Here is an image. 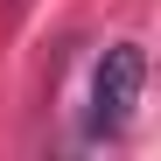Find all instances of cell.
<instances>
[{
    "mask_svg": "<svg viewBox=\"0 0 161 161\" xmlns=\"http://www.w3.org/2000/svg\"><path fill=\"white\" fill-rule=\"evenodd\" d=\"M7 7H21V0H7Z\"/></svg>",
    "mask_w": 161,
    "mask_h": 161,
    "instance_id": "7a4b0ae2",
    "label": "cell"
},
{
    "mask_svg": "<svg viewBox=\"0 0 161 161\" xmlns=\"http://www.w3.org/2000/svg\"><path fill=\"white\" fill-rule=\"evenodd\" d=\"M140 84H147V56H140V42H112V49L98 56V70H91V119H84L91 140H105V133H119V126L133 119Z\"/></svg>",
    "mask_w": 161,
    "mask_h": 161,
    "instance_id": "6da1fadb",
    "label": "cell"
}]
</instances>
